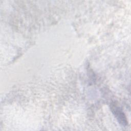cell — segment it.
I'll return each mask as SVG.
<instances>
[{
	"mask_svg": "<svg viewBox=\"0 0 131 131\" xmlns=\"http://www.w3.org/2000/svg\"><path fill=\"white\" fill-rule=\"evenodd\" d=\"M111 109L119 123L123 126H126L127 124V120L122 110L114 103L111 104Z\"/></svg>",
	"mask_w": 131,
	"mask_h": 131,
	"instance_id": "obj_1",
	"label": "cell"
}]
</instances>
